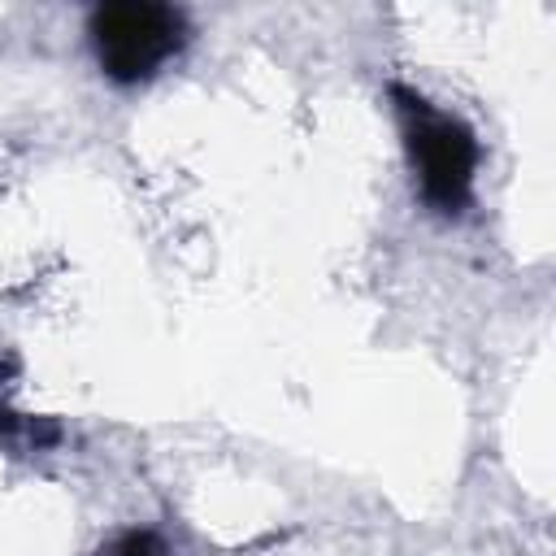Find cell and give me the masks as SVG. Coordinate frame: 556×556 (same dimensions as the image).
<instances>
[{"label": "cell", "instance_id": "cell-1", "mask_svg": "<svg viewBox=\"0 0 556 556\" xmlns=\"http://www.w3.org/2000/svg\"><path fill=\"white\" fill-rule=\"evenodd\" d=\"M391 104L400 122V139L413 165V187L426 208L439 217H460L473 204V178H478V135L465 117L430 104L421 91L391 83Z\"/></svg>", "mask_w": 556, "mask_h": 556}, {"label": "cell", "instance_id": "cell-2", "mask_svg": "<svg viewBox=\"0 0 556 556\" xmlns=\"http://www.w3.org/2000/svg\"><path fill=\"white\" fill-rule=\"evenodd\" d=\"M96 61L104 70L109 83L117 87H135L161 74V65H169L187 39V13L161 0H117V4H100L87 22Z\"/></svg>", "mask_w": 556, "mask_h": 556}, {"label": "cell", "instance_id": "cell-3", "mask_svg": "<svg viewBox=\"0 0 556 556\" xmlns=\"http://www.w3.org/2000/svg\"><path fill=\"white\" fill-rule=\"evenodd\" d=\"M100 556H174V552L156 530H122L100 547Z\"/></svg>", "mask_w": 556, "mask_h": 556}]
</instances>
